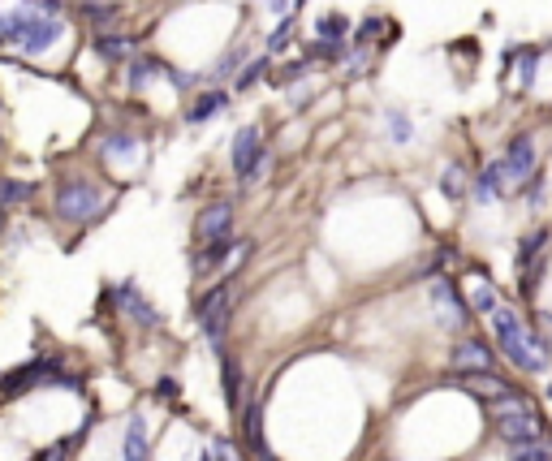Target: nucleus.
<instances>
[{
	"label": "nucleus",
	"instance_id": "f257e3e1",
	"mask_svg": "<svg viewBox=\"0 0 552 461\" xmlns=\"http://www.w3.org/2000/svg\"><path fill=\"white\" fill-rule=\"evenodd\" d=\"M492 332H496V341H501V354H505L518 371H527V375H544V371H548V341H544L535 327L522 324L518 310H510V307L496 310Z\"/></svg>",
	"mask_w": 552,
	"mask_h": 461
},
{
	"label": "nucleus",
	"instance_id": "f03ea898",
	"mask_svg": "<svg viewBox=\"0 0 552 461\" xmlns=\"http://www.w3.org/2000/svg\"><path fill=\"white\" fill-rule=\"evenodd\" d=\"M60 39V22L43 18L35 5L22 9H5L0 14V48H26V52H43Z\"/></svg>",
	"mask_w": 552,
	"mask_h": 461
},
{
	"label": "nucleus",
	"instance_id": "7ed1b4c3",
	"mask_svg": "<svg viewBox=\"0 0 552 461\" xmlns=\"http://www.w3.org/2000/svg\"><path fill=\"white\" fill-rule=\"evenodd\" d=\"M78 388L74 384V375H65L60 371V358H31L26 366H18V371H9L5 380H0V397H18V392H26V388Z\"/></svg>",
	"mask_w": 552,
	"mask_h": 461
},
{
	"label": "nucleus",
	"instance_id": "20e7f679",
	"mask_svg": "<svg viewBox=\"0 0 552 461\" xmlns=\"http://www.w3.org/2000/svg\"><path fill=\"white\" fill-rule=\"evenodd\" d=\"M104 194L91 186V181H60L57 186V216L69 220V225H91L104 216Z\"/></svg>",
	"mask_w": 552,
	"mask_h": 461
},
{
	"label": "nucleus",
	"instance_id": "39448f33",
	"mask_svg": "<svg viewBox=\"0 0 552 461\" xmlns=\"http://www.w3.org/2000/svg\"><path fill=\"white\" fill-rule=\"evenodd\" d=\"M229 310H234V281H220L195 302V319L212 341H220V332L229 324Z\"/></svg>",
	"mask_w": 552,
	"mask_h": 461
},
{
	"label": "nucleus",
	"instance_id": "423d86ee",
	"mask_svg": "<svg viewBox=\"0 0 552 461\" xmlns=\"http://www.w3.org/2000/svg\"><path fill=\"white\" fill-rule=\"evenodd\" d=\"M432 302L440 310V324L449 327V332H462V327L471 324V307L457 298V289L449 281H432Z\"/></svg>",
	"mask_w": 552,
	"mask_h": 461
},
{
	"label": "nucleus",
	"instance_id": "0eeeda50",
	"mask_svg": "<svg viewBox=\"0 0 552 461\" xmlns=\"http://www.w3.org/2000/svg\"><path fill=\"white\" fill-rule=\"evenodd\" d=\"M492 423H496V431H501V440H510V444H531V440H544V436H548L539 410H531V414H505V419H492Z\"/></svg>",
	"mask_w": 552,
	"mask_h": 461
},
{
	"label": "nucleus",
	"instance_id": "6e6552de",
	"mask_svg": "<svg viewBox=\"0 0 552 461\" xmlns=\"http://www.w3.org/2000/svg\"><path fill=\"white\" fill-rule=\"evenodd\" d=\"M259 160H263V147H259V125L237 130V138H234V173H237V181H246V177L255 173Z\"/></svg>",
	"mask_w": 552,
	"mask_h": 461
},
{
	"label": "nucleus",
	"instance_id": "1a4fd4ad",
	"mask_svg": "<svg viewBox=\"0 0 552 461\" xmlns=\"http://www.w3.org/2000/svg\"><path fill=\"white\" fill-rule=\"evenodd\" d=\"M229 229H234V207L229 203H212V207H203V216H198V225H195V233H198V242H225L229 237Z\"/></svg>",
	"mask_w": 552,
	"mask_h": 461
},
{
	"label": "nucleus",
	"instance_id": "9d476101",
	"mask_svg": "<svg viewBox=\"0 0 552 461\" xmlns=\"http://www.w3.org/2000/svg\"><path fill=\"white\" fill-rule=\"evenodd\" d=\"M449 363H454V371L457 375H471V371H492V363H496V349H488L483 346V341H462V346L454 349V358H449Z\"/></svg>",
	"mask_w": 552,
	"mask_h": 461
},
{
	"label": "nucleus",
	"instance_id": "9b49d317",
	"mask_svg": "<svg viewBox=\"0 0 552 461\" xmlns=\"http://www.w3.org/2000/svg\"><path fill=\"white\" fill-rule=\"evenodd\" d=\"M505 177H510V186H522V181L535 177V143L531 138H513L510 155H505Z\"/></svg>",
	"mask_w": 552,
	"mask_h": 461
},
{
	"label": "nucleus",
	"instance_id": "f8f14e48",
	"mask_svg": "<svg viewBox=\"0 0 552 461\" xmlns=\"http://www.w3.org/2000/svg\"><path fill=\"white\" fill-rule=\"evenodd\" d=\"M113 298H117V307L125 310L130 319H138L143 327H156L160 324V315L147 307V302H143V293H138L134 285H117V293H113Z\"/></svg>",
	"mask_w": 552,
	"mask_h": 461
},
{
	"label": "nucleus",
	"instance_id": "ddd939ff",
	"mask_svg": "<svg viewBox=\"0 0 552 461\" xmlns=\"http://www.w3.org/2000/svg\"><path fill=\"white\" fill-rule=\"evenodd\" d=\"M510 190V177H505V160H492L483 173H479V181H474V194L479 198H496V194Z\"/></svg>",
	"mask_w": 552,
	"mask_h": 461
},
{
	"label": "nucleus",
	"instance_id": "4468645a",
	"mask_svg": "<svg viewBox=\"0 0 552 461\" xmlns=\"http://www.w3.org/2000/svg\"><path fill=\"white\" fill-rule=\"evenodd\" d=\"M462 384L471 388V392H479L483 401H496V397H505V392H513L505 380H496L492 371H471V375H462Z\"/></svg>",
	"mask_w": 552,
	"mask_h": 461
},
{
	"label": "nucleus",
	"instance_id": "2eb2a0df",
	"mask_svg": "<svg viewBox=\"0 0 552 461\" xmlns=\"http://www.w3.org/2000/svg\"><path fill=\"white\" fill-rule=\"evenodd\" d=\"M96 52L104 60H113V65H121V60H134V39L104 35V31H99V35H96Z\"/></svg>",
	"mask_w": 552,
	"mask_h": 461
},
{
	"label": "nucleus",
	"instance_id": "dca6fc26",
	"mask_svg": "<svg viewBox=\"0 0 552 461\" xmlns=\"http://www.w3.org/2000/svg\"><path fill=\"white\" fill-rule=\"evenodd\" d=\"M121 461H147V419H130V427H125V457Z\"/></svg>",
	"mask_w": 552,
	"mask_h": 461
},
{
	"label": "nucleus",
	"instance_id": "f3484780",
	"mask_svg": "<svg viewBox=\"0 0 552 461\" xmlns=\"http://www.w3.org/2000/svg\"><path fill=\"white\" fill-rule=\"evenodd\" d=\"M237 246H242V242H229V237H225V242H212V246H203V250L195 254V268H198V272L216 268V263H225L229 254H237Z\"/></svg>",
	"mask_w": 552,
	"mask_h": 461
},
{
	"label": "nucleus",
	"instance_id": "a211bd4d",
	"mask_svg": "<svg viewBox=\"0 0 552 461\" xmlns=\"http://www.w3.org/2000/svg\"><path fill=\"white\" fill-rule=\"evenodd\" d=\"M488 410H492V419H505V414H531L535 401L527 397V392H505V397L488 401Z\"/></svg>",
	"mask_w": 552,
	"mask_h": 461
},
{
	"label": "nucleus",
	"instance_id": "6ab92c4d",
	"mask_svg": "<svg viewBox=\"0 0 552 461\" xmlns=\"http://www.w3.org/2000/svg\"><path fill=\"white\" fill-rule=\"evenodd\" d=\"M225 104H229V96H225V91H207V96H198L195 104H190V113H186V121H207V116H216L220 108H225Z\"/></svg>",
	"mask_w": 552,
	"mask_h": 461
},
{
	"label": "nucleus",
	"instance_id": "aec40b11",
	"mask_svg": "<svg viewBox=\"0 0 552 461\" xmlns=\"http://www.w3.org/2000/svg\"><path fill=\"white\" fill-rule=\"evenodd\" d=\"M220 371H225V401H229V410H237L242 405V392H237V384H242V371H237V363L220 349Z\"/></svg>",
	"mask_w": 552,
	"mask_h": 461
},
{
	"label": "nucleus",
	"instance_id": "412c9836",
	"mask_svg": "<svg viewBox=\"0 0 552 461\" xmlns=\"http://www.w3.org/2000/svg\"><path fill=\"white\" fill-rule=\"evenodd\" d=\"M544 246H548V229H535L522 237V250H518V268L531 276V259L535 254H544Z\"/></svg>",
	"mask_w": 552,
	"mask_h": 461
},
{
	"label": "nucleus",
	"instance_id": "4be33fe9",
	"mask_svg": "<svg viewBox=\"0 0 552 461\" xmlns=\"http://www.w3.org/2000/svg\"><path fill=\"white\" fill-rule=\"evenodd\" d=\"M510 461H552V440H531V444H510Z\"/></svg>",
	"mask_w": 552,
	"mask_h": 461
},
{
	"label": "nucleus",
	"instance_id": "5701e85b",
	"mask_svg": "<svg viewBox=\"0 0 552 461\" xmlns=\"http://www.w3.org/2000/svg\"><path fill=\"white\" fill-rule=\"evenodd\" d=\"M152 74H169V69H164L160 60H152V57H134V60H130V87H134V91H143V87L152 82Z\"/></svg>",
	"mask_w": 552,
	"mask_h": 461
},
{
	"label": "nucleus",
	"instance_id": "b1692460",
	"mask_svg": "<svg viewBox=\"0 0 552 461\" xmlns=\"http://www.w3.org/2000/svg\"><path fill=\"white\" fill-rule=\"evenodd\" d=\"M117 14L121 9L113 5V0H82V18L91 22V26H108Z\"/></svg>",
	"mask_w": 552,
	"mask_h": 461
},
{
	"label": "nucleus",
	"instance_id": "393cba45",
	"mask_svg": "<svg viewBox=\"0 0 552 461\" xmlns=\"http://www.w3.org/2000/svg\"><path fill=\"white\" fill-rule=\"evenodd\" d=\"M345 31H350V22L341 18V14H328V18L316 22V35L328 39V43H345Z\"/></svg>",
	"mask_w": 552,
	"mask_h": 461
},
{
	"label": "nucleus",
	"instance_id": "a878e982",
	"mask_svg": "<svg viewBox=\"0 0 552 461\" xmlns=\"http://www.w3.org/2000/svg\"><path fill=\"white\" fill-rule=\"evenodd\" d=\"M31 186L26 181H9V177H0V207H9V203H22V198H31Z\"/></svg>",
	"mask_w": 552,
	"mask_h": 461
},
{
	"label": "nucleus",
	"instance_id": "bb28decb",
	"mask_svg": "<svg viewBox=\"0 0 552 461\" xmlns=\"http://www.w3.org/2000/svg\"><path fill=\"white\" fill-rule=\"evenodd\" d=\"M440 190L449 194V198H462V194H466V173H462L457 164H449L445 177H440Z\"/></svg>",
	"mask_w": 552,
	"mask_h": 461
},
{
	"label": "nucleus",
	"instance_id": "cd10ccee",
	"mask_svg": "<svg viewBox=\"0 0 552 461\" xmlns=\"http://www.w3.org/2000/svg\"><path fill=\"white\" fill-rule=\"evenodd\" d=\"M471 310H479V315H496V310H501V302H496V289L492 285H479V289H474Z\"/></svg>",
	"mask_w": 552,
	"mask_h": 461
},
{
	"label": "nucleus",
	"instance_id": "c85d7f7f",
	"mask_svg": "<svg viewBox=\"0 0 552 461\" xmlns=\"http://www.w3.org/2000/svg\"><path fill=\"white\" fill-rule=\"evenodd\" d=\"M138 143L130 134H108L104 138V155H117V160H125V155H134Z\"/></svg>",
	"mask_w": 552,
	"mask_h": 461
},
{
	"label": "nucleus",
	"instance_id": "c756f323",
	"mask_svg": "<svg viewBox=\"0 0 552 461\" xmlns=\"http://www.w3.org/2000/svg\"><path fill=\"white\" fill-rule=\"evenodd\" d=\"M513 60H518V82L527 87L535 78V65H539V52L535 48H522V52H513Z\"/></svg>",
	"mask_w": 552,
	"mask_h": 461
},
{
	"label": "nucleus",
	"instance_id": "7c9ffc66",
	"mask_svg": "<svg viewBox=\"0 0 552 461\" xmlns=\"http://www.w3.org/2000/svg\"><path fill=\"white\" fill-rule=\"evenodd\" d=\"M263 69H268V60H263V57L251 60V65H246V74H237V91H246L251 82H259V78H263Z\"/></svg>",
	"mask_w": 552,
	"mask_h": 461
},
{
	"label": "nucleus",
	"instance_id": "2f4dec72",
	"mask_svg": "<svg viewBox=\"0 0 552 461\" xmlns=\"http://www.w3.org/2000/svg\"><path fill=\"white\" fill-rule=\"evenodd\" d=\"M290 35H294V22H281L272 35H268V48H272V52H281V48L290 43Z\"/></svg>",
	"mask_w": 552,
	"mask_h": 461
},
{
	"label": "nucleus",
	"instance_id": "473e14b6",
	"mask_svg": "<svg viewBox=\"0 0 552 461\" xmlns=\"http://www.w3.org/2000/svg\"><path fill=\"white\" fill-rule=\"evenodd\" d=\"M544 198H548V186H544V177H535L531 186H527V207H539V203H544Z\"/></svg>",
	"mask_w": 552,
	"mask_h": 461
},
{
	"label": "nucleus",
	"instance_id": "72a5a7b5",
	"mask_svg": "<svg viewBox=\"0 0 552 461\" xmlns=\"http://www.w3.org/2000/svg\"><path fill=\"white\" fill-rule=\"evenodd\" d=\"M389 130H393L397 143H406V138H410V121H406L401 113H389Z\"/></svg>",
	"mask_w": 552,
	"mask_h": 461
},
{
	"label": "nucleus",
	"instance_id": "f704fd0d",
	"mask_svg": "<svg viewBox=\"0 0 552 461\" xmlns=\"http://www.w3.org/2000/svg\"><path fill=\"white\" fill-rule=\"evenodd\" d=\"M302 74H307V60H294V65H285L281 74H272V82H298Z\"/></svg>",
	"mask_w": 552,
	"mask_h": 461
},
{
	"label": "nucleus",
	"instance_id": "c9c22d12",
	"mask_svg": "<svg viewBox=\"0 0 552 461\" xmlns=\"http://www.w3.org/2000/svg\"><path fill=\"white\" fill-rule=\"evenodd\" d=\"M212 461H237V448L229 440H212Z\"/></svg>",
	"mask_w": 552,
	"mask_h": 461
},
{
	"label": "nucleus",
	"instance_id": "e433bc0d",
	"mask_svg": "<svg viewBox=\"0 0 552 461\" xmlns=\"http://www.w3.org/2000/svg\"><path fill=\"white\" fill-rule=\"evenodd\" d=\"M65 457H69V440H60V444H52V448H43L35 461H65Z\"/></svg>",
	"mask_w": 552,
	"mask_h": 461
},
{
	"label": "nucleus",
	"instance_id": "4c0bfd02",
	"mask_svg": "<svg viewBox=\"0 0 552 461\" xmlns=\"http://www.w3.org/2000/svg\"><path fill=\"white\" fill-rule=\"evenodd\" d=\"M242 57H246V52H242V48H234V52H229V57H225V60L216 65V74H207V78H225V74H229V69H234V65H237Z\"/></svg>",
	"mask_w": 552,
	"mask_h": 461
},
{
	"label": "nucleus",
	"instance_id": "58836bf2",
	"mask_svg": "<svg viewBox=\"0 0 552 461\" xmlns=\"http://www.w3.org/2000/svg\"><path fill=\"white\" fill-rule=\"evenodd\" d=\"M156 392H160V397H178V392H181V384H178V380H160V388H156Z\"/></svg>",
	"mask_w": 552,
	"mask_h": 461
},
{
	"label": "nucleus",
	"instance_id": "ea45409f",
	"mask_svg": "<svg viewBox=\"0 0 552 461\" xmlns=\"http://www.w3.org/2000/svg\"><path fill=\"white\" fill-rule=\"evenodd\" d=\"M268 164H272V160H268V155H263V160H259V164H255V173L246 177V181H263V177H268Z\"/></svg>",
	"mask_w": 552,
	"mask_h": 461
},
{
	"label": "nucleus",
	"instance_id": "a19ab883",
	"mask_svg": "<svg viewBox=\"0 0 552 461\" xmlns=\"http://www.w3.org/2000/svg\"><path fill=\"white\" fill-rule=\"evenodd\" d=\"M0 229H5V207H0Z\"/></svg>",
	"mask_w": 552,
	"mask_h": 461
},
{
	"label": "nucleus",
	"instance_id": "79ce46f5",
	"mask_svg": "<svg viewBox=\"0 0 552 461\" xmlns=\"http://www.w3.org/2000/svg\"><path fill=\"white\" fill-rule=\"evenodd\" d=\"M548 397H552V384H548Z\"/></svg>",
	"mask_w": 552,
	"mask_h": 461
}]
</instances>
